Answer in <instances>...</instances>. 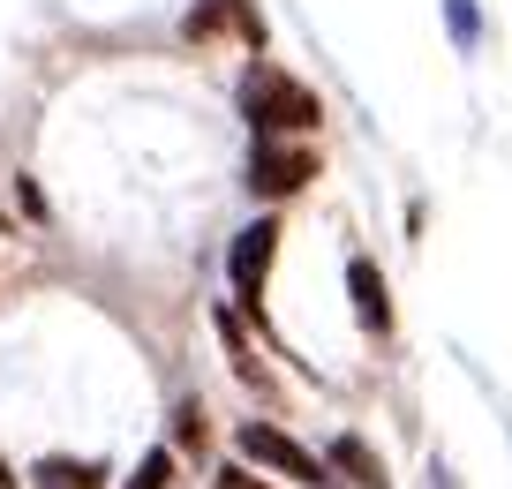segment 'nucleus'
I'll list each match as a JSON object with an SVG mask.
<instances>
[{
	"label": "nucleus",
	"mask_w": 512,
	"mask_h": 489,
	"mask_svg": "<svg viewBox=\"0 0 512 489\" xmlns=\"http://www.w3.org/2000/svg\"><path fill=\"white\" fill-rule=\"evenodd\" d=\"M241 121L256 136H317L324 128V98L302 76H287L279 61H249L241 68Z\"/></svg>",
	"instance_id": "obj_1"
},
{
	"label": "nucleus",
	"mask_w": 512,
	"mask_h": 489,
	"mask_svg": "<svg viewBox=\"0 0 512 489\" xmlns=\"http://www.w3.org/2000/svg\"><path fill=\"white\" fill-rule=\"evenodd\" d=\"M309 181H317V151H309V136H256V151H249V196L287 204V196H302Z\"/></svg>",
	"instance_id": "obj_2"
},
{
	"label": "nucleus",
	"mask_w": 512,
	"mask_h": 489,
	"mask_svg": "<svg viewBox=\"0 0 512 489\" xmlns=\"http://www.w3.org/2000/svg\"><path fill=\"white\" fill-rule=\"evenodd\" d=\"M241 459L249 467H264V474H279V482H309V489H332V467H324L317 452H302V444L287 437V429H272V422H241Z\"/></svg>",
	"instance_id": "obj_3"
},
{
	"label": "nucleus",
	"mask_w": 512,
	"mask_h": 489,
	"mask_svg": "<svg viewBox=\"0 0 512 489\" xmlns=\"http://www.w3.org/2000/svg\"><path fill=\"white\" fill-rule=\"evenodd\" d=\"M272 256H279V219H256V226H241V234H234V249H226V279H234V301H241V309H256V301H264Z\"/></svg>",
	"instance_id": "obj_4"
},
{
	"label": "nucleus",
	"mask_w": 512,
	"mask_h": 489,
	"mask_svg": "<svg viewBox=\"0 0 512 489\" xmlns=\"http://www.w3.org/2000/svg\"><path fill=\"white\" fill-rule=\"evenodd\" d=\"M181 31H189L196 46H204V38H219V31H234L241 46H256V53H264V16H256L249 0H196Z\"/></svg>",
	"instance_id": "obj_5"
},
{
	"label": "nucleus",
	"mask_w": 512,
	"mask_h": 489,
	"mask_svg": "<svg viewBox=\"0 0 512 489\" xmlns=\"http://www.w3.org/2000/svg\"><path fill=\"white\" fill-rule=\"evenodd\" d=\"M347 294H354V324L362 332H392V286H384V271H377V256H354L347 264Z\"/></svg>",
	"instance_id": "obj_6"
},
{
	"label": "nucleus",
	"mask_w": 512,
	"mask_h": 489,
	"mask_svg": "<svg viewBox=\"0 0 512 489\" xmlns=\"http://www.w3.org/2000/svg\"><path fill=\"white\" fill-rule=\"evenodd\" d=\"M324 467H332V474H347L354 489H392V474H384V452H369V444L354 437V429H347V437H332Z\"/></svg>",
	"instance_id": "obj_7"
},
{
	"label": "nucleus",
	"mask_w": 512,
	"mask_h": 489,
	"mask_svg": "<svg viewBox=\"0 0 512 489\" xmlns=\"http://www.w3.org/2000/svg\"><path fill=\"white\" fill-rule=\"evenodd\" d=\"M31 482L38 489H98L106 482V467H98V459H68V452H46L31 467Z\"/></svg>",
	"instance_id": "obj_8"
},
{
	"label": "nucleus",
	"mask_w": 512,
	"mask_h": 489,
	"mask_svg": "<svg viewBox=\"0 0 512 489\" xmlns=\"http://www.w3.org/2000/svg\"><path fill=\"white\" fill-rule=\"evenodd\" d=\"M166 482H174V452L159 444V452H144V459H136V474H128L121 489H166Z\"/></svg>",
	"instance_id": "obj_9"
},
{
	"label": "nucleus",
	"mask_w": 512,
	"mask_h": 489,
	"mask_svg": "<svg viewBox=\"0 0 512 489\" xmlns=\"http://www.w3.org/2000/svg\"><path fill=\"white\" fill-rule=\"evenodd\" d=\"M174 437L204 452V407H196V399H181V407H174Z\"/></svg>",
	"instance_id": "obj_10"
},
{
	"label": "nucleus",
	"mask_w": 512,
	"mask_h": 489,
	"mask_svg": "<svg viewBox=\"0 0 512 489\" xmlns=\"http://www.w3.org/2000/svg\"><path fill=\"white\" fill-rule=\"evenodd\" d=\"M445 8H452V38L475 46V0H445Z\"/></svg>",
	"instance_id": "obj_11"
},
{
	"label": "nucleus",
	"mask_w": 512,
	"mask_h": 489,
	"mask_svg": "<svg viewBox=\"0 0 512 489\" xmlns=\"http://www.w3.org/2000/svg\"><path fill=\"white\" fill-rule=\"evenodd\" d=\"M219 489H272V482H256V467L241 459V467H219Z\"/></svg>",
	"instance_id": "obj_12"
},
{
	"label": "nucleus",
	"mask_w": 512,
	"mask_h": 489,
	"mask_svg": "<svg viewBox=\"0 0 512 489\" xmlns=\"http://www.w3.org/2000/svg\"><path fill=\"white\" fill-rule=\"evenodd\" d=\"M0 489H23V482H16V467H8V459H0Z\"/></svg>",
	"instance_id": "obj_13"
}]
</instances>
